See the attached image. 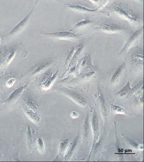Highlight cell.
<instances>
[{"label":"cell","mask_w":144,"mask_h":162,"mask_svg":"<svg viewBox=\"0 0 144 162\" xmlns=\"http://www.w3.org/2000/svg\"><path fill=\"white\" fill-rule=\"evenodd\" d=\"M35 135L34 130L30 126H28L27 129L26 138L27 145L29 151H30L33 146Z\"/></svg>","instance_id":"5bb4252c"},{"label":"cell","mask_w":144,"mask_h":162,"mask_svg":"<svg viewBox=\"0 0 144 162\" xmlns=\"http://www.w3.org/2000/svg\"><path fill=\"white\" fill-rule=\"evenodd\" d=\"M37 146L39 153L41 155L44 154L45 147L44 142L40 138H39L37 141Z\"/></svg>","instance_id":"7402d4cb"},{"label":"cell","mask_w":144,"mask_h":162,"mask_svg":"<svg viewBox=\"0 0 144 162\" xmlns=\"http://www.w3.org/2000/svg\"><path fill=\"white\" fill-rule=\"evenodd\" d=\"M131 89L130 82L128 81L122 88L117 92V94L120 97H123L130 93Z\"/></svg>","instance_id":"e0dca14e"},{"label":"cell","mask_w":144,"mask_h":162,"mask_svg":"<svg viewBox=\"0 0 144 162\" xmlns=\"http://www.w3.org/2000/svg\"><path fill=\"white\" fill-rule=\"evenodd\" d=\"M59 91L62 94L68 97L80 106H84L86 105V101L84 98L75 91L64 88H60Z\"/></svg>","instance_id":"52a82bcc"},{"label":"cell","mask_w":144,"mask_h":162,"mask_svg":"<svg viewBox=\"0 0 144 162\" xmlns=\"http://www.w3.org/2000/svg\"><path fill=\"white\" fill-rule=\"evenodd\" d=\"M16 79L14 78H11L7 81L6 83V86L8 88H12L14 85Z\"/></svg>","instance_id":"cb8c5ba5"},{"label":"cell","mask_w":144,"mask_h":162,"mask_svg":"<svg viewBox=\"0 0 144 162\" xmlns=\"http://www.w3.org/2000/svg\"><path fill=\"white\" fill-rule=\"evenodd\" d=\"M68 145L69 140L68 139H63L60 141L58 146V154L55 159H61L64 157Z\"/></svg>","instance_id":"9a60e30c"},{"label":"cell","mask_w":144,"mask_h":162,"mask_svg":"<svg viewBox=\"0 0 144 162\" xmlns=\"http://www.w3.org/2000/svg\"><path fill=\"white\" fill-rule=\"evenodd\" d=\"M93 22L90 19L87 18L81 20L77 22L75 25V28L78 29H82Z\"/></svg>","instance_id":"ffe728a7"},{"label":"cell","mask_w":144,"mask_h":162,"mask_svg":"<svg viewBox=\"0 0 144 162\" xmlns=\"http://www.w3.org/2000/svg\"><path fill=\"white\" fill-rule=\"evenodd\" d=\"M1 149H0V160H1Z\"/></svg>","instance_id":"4316f807"},{"label":"cell","mask_w":144,"mask_h":162,"mask_svg":"<svg viewBox=\"0 0 144 162\" xmlns=\"http://www.w3.org/2000/svg\"><path fill=\"white\" fill-rule=\"evenodd\" d=\"M71 116V117L73 119H76L78 117V114L77 113L74 111L72 113Z\"/></svg>","instance_id":"484cf974"},{"label":"cell","mask_w":144,"mask_h":162,"mask_svg":"<svg viewBox=\"0 0 144 162\" xmlns=\"http://www.w3.org/2000/svg\"><path fill=\"white\" fill-rule=\"evenodd\" d=\"M21 101L29 109L35 112L38 109V105L34 98L30 95H27L23 97Z\"/></svg>","instance_id":"7c38bea8"},{"label":"cell","mask_w":144,"mask_h":162,"mask_svg":"<svg viewBox=\"0 0 144 162\" xmlns=\"http://www.w3.org/2000/svg\"><path fill=\"white\" fill-rule=\"evenodd\" d=\"M29 82L24 86L20 87L15 89L5 100L2 102L7 105L14 103L25 89Z\"/></svg>","instance_id":"30bf717a"},{"label":"cell","mask_w":144,"mask_h":162,"mask_svg":"<svg viewBox=\"0 0 144 162\" xmlns=\"http://www.w3.org/2000/svg\"><path fill=\"white\" fill-rule=\"evenodd\" d=\"M143 31V26L137 29L134 32L130 33L125 41L124 45L117 54L119 59L124 57L128 51L132 47L137 45L139 40Z\"/></svg>","instance_id":"277c9868"},{"label":"cell","mask_w":144,"mask_h":162,"mask_svg":"<svg viewBox=\"0 0 144 162\" xmlns=\"http://www.w3.org/2000/svg\"><path fill=\"white\" fill-rule=\"evenodd\" d=\"M53 74L51 70H48L45 72L41 74L36 80L39 88L42 89L44 84Z\"/></svg>","instance_id":"4fadbf2b"},{"label":"cell","mask_w":144,"mask_h":162,"mask_svg":"<svg viewBox=\"0 0 144 162\" xmlns=\"http://www.w3.org/2000/svg\"><path fill=\"white\" fill-rule=\"evenodd\" d=\"M16 48L12 46H4L0 48V69L7 67L14 58Z\"/></svg>","instance_id":"5b68a950"},{"label":"cell","mask_w":144,"mask_h":162,"mask_svg":"<svg viewBox=\"0 0 144 162\" xmlns=\"http://www.w3.org/2000/svg\"><path fill=\"white\" fill-rule=\"evenodd\" d=\"M125 68V63L124 62L114 69L112 72L109 80L110 86L114 87L119 84Z\"/></svg>","instance_id":"ba28073f"},{"label":"cell","mask_w":144,"mask_h":162,"mask_svg":"<svg viewBox=\"0 0 144 162\" xmlns=\"http://www.w3.org/2000/svg\"><path fill=\"white\" fill-rule=\"evenodd\" d=\"M52 63L51 60L48 59L44 61L39 63L37 64L34 67L31 75H35L39 73L45 68L47 67Z\"/></svg>","instance_id":"2e32d148"},{"label":"cell","mask_w":144,"mask_h":162,"mask_svg":"<svg viewBox=\"0 0 144 162\" xmlns=\"http://www.w3.org/2000/svg\"><path fill=\"white\" fill-rule=\"evenodd\" d=\"M125 66H127L129 75L135 77L143 70V51L138 46L131 48L124 56Z\"/></svg>","instance_id":"7a4b0ae2"},{"label":"cell","mask_w":144,"mask_h":162,"mask_svg":"<svg viewBox=\"0 0 144 162\" xmlns=\"http://www.w3.org/2000/svg\"><path fill=\"white\" fill-rule=\"evenodd\" d=\"M143 86V81L139 82L131 88L130 93L132 94L135 92H137Z\"/></svg>","instance_id":"603a6c76"},{"label":"cell","mask_w":144,"mask_h":162,"mask_svg":"<svg viewBox=\"0 0 144 162\" xmlns=\"http://www.w3.org/2000/svg\"><path fill=\"white\" fill-rule=\"evenodd\" d=\"M62 3L64 4L67 9L76 12L89 13H101L103 14H106L105 12L98 11L97 9H89L78 5Z\"/></svg>","instance_id":"8fae6325"},{"label":"cell","mask_w":144,"mask_h":162,"mask_svg":"<svg viewBox=\"0 0 144 162\" xmlns=\"http://www.w3.org/2000/svg\"><path fill=\"white\" fill-rule=\"evenodd\" d=\"M26 114L29 119L33 123L36 124L39 122L40 118L35 111L29 109L26 111Z\"/></svg>","instance_id":"ac0fdd59"},{"label":"cell","mask_w":144,"mask_h":162,"mask_svg":"<svg viewBox=\"0 0 144 162\" xmlns=\"http://www.w3.org/2000/svg\"><path fill=\"white\" fill-rule=\"evenodd\" d=\"M39 34L51 38L69 41L78 39L81 35L80 34L71 31H61L54 32H41Z\"/></svg>","instance_id":"8992f818"},{"label":"cell","mask_w":144,"mask_h":162,"mask_svg":"<svg viewBox=\"0 0 144 162\" xmlns=\"http://www.w3.org/2000/svg\"><path fill=\"white\" fill-rule=\"evenodd\" d=\"M88 119L86 118L85 121V122L84 124V136L85 138L87 137V136L88 135V121H87Z\"/></svg>","instance_id":"d4e9b609"},{"label":"cell","mask_w":144,"mask_h":162,"mask_svg":"<svg viewBox=\"0 0 144 162\" xmlns=\"http://www.w3.org/2000/svg\"><path fill=\"white\" fill-rule=\"evenodd\" d=\"M34 7L35 6L28 14L11 30L9 33L11 35H17L26 28L29 22Z\"/></svg>","instance_id":"9c48e42d"},{"label":"cell","mask_w":144,"mask_h":162,"mask_svg":"<svg viewBox=\"0 0 144 162\" xmlns=\"http://www.w3.org/2000/svg\"><path fill=\"white\" fill-rule=\"evenodd\" d=\"M111 109L115 113L118 114H125L127 113L126 110L123 108L117 105L112 104Z\"/></svg>","instance_id":"44dd1931"},{"label":"cell","mask_w":144,"mask_h":162,"mask_svg":"<svg viewBox=\"0 0 144 162\" xmlns=\"http://www.w3.org/2000/svg\"><path fill=\"white\" fill-rule=\"evenodd\" d=\"M107 8L118 17L127 21L134 28L139 26L143 22L142 15L129 9L127 3H114Z\"/></svg>","instance_id":"6da1fadb"},{"label":"cell","mask_w":144,"mask_h":162,"mask_svg":"<svg viewBox=\"0 0 144 162\" xmlns=\"http://www.w3.org/2000/svg\"><path fill=\"white\" fill-rule=\"evenodd\" d=\"M95 28L108 34H119L128 33L131 28L122 23L108 20L98 22Z\"/></svg>","instance_id":"3957f363"},{"label":"cell","mask_w":144,"mask_h":162,"mask_svg":"<svg viewBox=\"0 0 144 162\" xmlns=\"http://www.w3.org/2000/svg\"><path fill=\"white\" fill-rule=\"evenodd\" d=\"M1 38H0V43H1Z\"/></svg>","instance_id":"83f0119b"},{"label":"cell","mask_w":144,"mask_h":162,"mask_svg":"<svg viewBox=\"0 0 144 162\" xmlns=\"http://www.w3.org/2000/svg\"><path fill=\"white\" fill-rule=\"evenodd\" d=\"M78 135L72 143L67 154L65 156V160H68L72 157L75 150L79 138Z\"/></svg>","instance_id":"d6986e66"}]
</instances>
